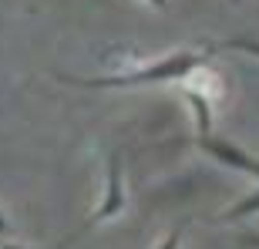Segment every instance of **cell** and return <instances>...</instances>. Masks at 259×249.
<instances>
[{"label":"cell","instance_id":"cell-1","mask_svg":"<svg viewBox=\"0 0 259 249\" xmlns=\"http://www.w3.org/2000/svg\"><path fill=\"white\" fill-rule=\"evenodd\" d=\"M215 54V44L205 51H175L168 58L155 61V64H145L138 71H125V74H108V77H67L61 74L64 85L74 88H142V85H162V81H182L202 67L205 61Z\"/></svg>","mask_w":259,"mask_h":249},{"label":"cell","instance_id":"cell-6","mask_svg":"<svg viewBox=\"0 0 259 249\" xmlns=\"http://www.w3.org/2000/svg\"><path fill=\"white\" fill-rule=\"evenodd\" d=\"M219 48H229V51H246V54L259 58V40H249V37H232V40H222Z\"/></svg>","mask_w":259,"mask_h":249},{"label":"cell","instance_id":"cell-11","mask_svg":"<svg viewBox=\"0 0 259 249\" xmlns=\"http://www.w3.org/2000/svg\"><path fill=\"white\" fill-rule=\"evenodd\" d=\"M148 4H155L158 10H165V7H168V0H148Z\"/></svg>","mask_w":259,"mask_h":249},{"label":"cell","instance_id":"cell-9","mask_svg":"<svg viewBox=\"0 0 259 249\" xmlns=\"http://www.w3.org/2000/svg\"><path fill=\"white\" fill-rule=\"evenodd\" d=\"M0 236H7V219H4V212H0Z\"/></svg>","mask_w":259,"mask_h":249},{"label":"cell","instance_id":"cell-5","mask_svg":"<svg viewBox=\"0 0 259 249\" xmlns=\"http://www.w3.org/2000/svg\"><path fill=\"white\" fill-rule=\"evenodd\" d=\"M259 212V192H252V195H246V199L239 202V205H232L226 216H222V222H239V219H249V216H256Z\"/></svg>","mask_w":259,"mask_h":249},{"label":"cell","instance_id":"cell-2","mask_svg":"<svg viewBox=\"0 0 259 249\" xmlns=\"http://www.w3.org/2000/svg\"><path fill=\"white\" fill-rule=\"evenodd\" d=\"M118 212H125V185H121V158H118V155H111V162H108V192H105V202H101V205L88 216V222L74 232V236H71V239H81L91 226L111 219V216H118ZM71 239H67V242H71Z\"/></svg>","mask_w":259,"mask_h":249},{"label":"cell","instance_id":"cell-10","mask_svg":"<svg viewBox=\"0 0 259 249\" xmlns=\"http://www.w3.org/2000/svg\"><path fill=\"white\" fill-rule=\"evenodd\" d=\"M0 249H30V246H14V242H0Z\"/></svg>","mask_w":259,"mask_h":249},{"label":"cell","instance_id":"cell-7","mask_svg":"<svg viewBox=\"0 0 259 249\" xmlns=\"http://www.w3.org/2000/svg\"><path fill=\"white\" fill-rule=\"evenodd\" d=\"M182 232H185V222H179V226H175V229L165 236V242H162L158 249H179V242H182Z\"/></svg>","mask_w":259,"mask_h":249},{"label":"cell","instance_id":"cell-4","mask_svg":"<svg viewBox=\"0 0 259 249\" xmlns=\"http://www.w3.org/2000/svg\"><path fill=\"white\" fill-rule=\"evenodd\" d=\"M185 98L192 101L195 121H199V135H209L212 132V105H209V98L199 95V91H185Z\"/></svg>","mask_w":259,"mask_h":249},{"label":"cell","instance_id":"cell-8","mask_svg":"<svg viewBox=\"0 0 259 249\" xmlns=\"http://www.w3.org/2000/svg\"><path fill=\"white\" fill-rule=\"evenodd\" d=\"M239 246H246V249H259V236H239Z\"/></svg>","mask_w":259,"mask_h":249},{"label":"cell","instance_id":"cell-3","mask_svg":"<svg viewBox=\"0 0 259 249\" xmlns=\"http://www.w3.org/2000/svg\"><path fill=\"white\" fill-rule=\"evenodd\" d=\"M199 148L205 155H212L215 162H222L226 169H239V172L252 175V179H259V158L256 155H249L246 148H239V145L226 142V138H215V135H199Z\"/></svg>","mask_w":259,"mask_h":249}]
</instances>
